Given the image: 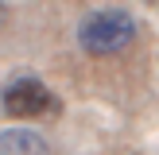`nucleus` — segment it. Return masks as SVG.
<instances>
[{
	"mask_svg": "<svg viewBox=\"0 0 159 155\" xmlns=\"http://www.w3.org/2000/svg\"><path fill=\"white\" fill-rule=\"evenodd\" d=\"M136 39V20L120 8H101V12H89L78 27V43H82L85 54H97V58H109V54H120L124 46Z\"/></svg>",
	"mask_w": 159,
	"mask_h": 155,
	"instance_id": "nucleus-1",
	"label": "nucleus"
},
{
	"mask_svg": "<svg viewBox=\"0 0 159 155\" xmlns=\"http://www.w3.org/2000/svg\"><path fill=\"white\" fill-rule=\"evenodd\" d=\"M0 101H4V108L12 116H23V120H31V116H43V113H54V93L47 89L39 78H16V82L4 85V93H0Z\"/></svg>",
	"mask_w": 159,
	"mask_h": 155,
	"instance_id": "nucleus-2",
	"label": "nucleus"
},
{
	"mask_svg": "<svg viewBox=\"0 0 159 155\" xmlns=\"http://www.w3.org/2000/svg\"><path fill=\"white\" fill-rule=\"evenodd\" d=\"M0 155H51L43 144V136L27 128H12V132H0Z\"/></svg>",
	"mask_w": 159,
	"mask_h": 155,
	"instance_id": "nucleus-3",
	"label": "nucleus"
},
{
	"mask_svg": "<svg viewBox=\"0 0 159 155\" xmlns=\"http://www.w3.org/2000/svg\"><path fill=\"white\" fill-rule=\"evenodd\" d=\"M144 4H159V0H144Z\"/></svg>",
	"mask_w": 159,
	"mask_h": 155,
	"instance_id": "nucleus-4",
	"label": "nucleus"
}]
</instances>
